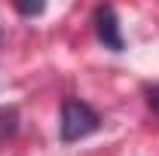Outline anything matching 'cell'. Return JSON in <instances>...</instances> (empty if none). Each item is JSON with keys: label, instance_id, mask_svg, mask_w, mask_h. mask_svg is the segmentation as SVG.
I'll use <instances>...</instances> for the list:
<instances>
[{"label": "cell", "instance_id": "cell-2", "mask_svg": "<svg viewBox=\"0 0 159 156\" xmlns=\"http://www.w3.org/2000/svg\"><path fill=\"white\" fill-rule=\"evenodd\" d=\"M92 25H95V37H98V43L104 49H110V52H122L125 49V37H122V28H119L113 6H95Z\"/></svg>", "mask_w": 159, "mask_h": 156}, {"label": "cell", "instance_id": "cell-1", "mask_svg": "<svg viewBox=\"0 0 159 156\" xmlns=\"http://www.w3.org/2000/svg\"><path fill=\"white\" fill-rule=\"evenodd\" d=\"M101 129V113L83 98H64L61 101V122H58V138L61 144H77L83 138L95 135Z\"/></svg>", "mask_w": 159, "mask_h": 156}, {"label": "cell", "instance_id": "cell-3", "mask_svg": "<svg viewBox=\"0 0 159 156\" xmlns=\"http://www.w3.org/2000/svg\"><path fill=\"white\" fill-rule=\"evenodd\" d=\"M19 132V110L16 107H0V141L12 138Z\"/></svg>", "mask_w": 159, "mask_h": 156}, {"label": "cell", "instance_id": "cell-4", "mask_svg": "<svg viewBox=\"0 0 159 156\" xmlns=\"http://www.w3.org/2000/svg\"><path fill=\"white\" fill-rule=\"evenodd\" d=\"M16 12H21V16H43L46 3H16Z\"/></svg>", "mask_w": 159, "mask_h": 156}, {"label": "cell", "instance_id": "cell-5", "mask_svg": "<svg viewBox=\"0 0 159 156\" xmlns=\"http://www.w3.org/2000/svg\"><path fill=\"white\" fill-rule=\"evenodd\" d=\"M144 95H147V104H150L153 110H159V83H156V86H147Z\"/></svg>", "mask_w": 159, "mask_h": 156}]
</instances>
